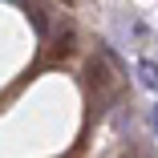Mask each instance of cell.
<instances>
[{
	"mask_svg": "<svg viewBox=\"0 0 158 158\" xmlns=\"http://www.w3.org/2000/svg\"><path fill=\"white\" fill-rule=\"evenodd\" d=\"M85 85L98 89L102 98H114V77H110V69H106V57H89V61H85Z\"/></svg>",
	"mask_w": 158,
	"mask_h": 158,
	"instance_id": "1",
	"label": "cell"
},
{
	"mask_svg": "<svg viewBox=\"0 0 158 158\" xmlns=\"http://www.w3.org/2000/svg\"><path fill=\"white\" fill-rule=\"evenodd\" d=\"M49 37H53V49H57V53H69L77 33H73V24H69V20H61V24H57V33H49Z\"/></svg>",
	"mask_w": 158,
	"mask_h": 158,
	"instance_id": "2",
	"label": "cell"
},
{
	"mask_svg": "<svg viewBox=\"0 0 158 158\" xmlns=\"http://www.w3.org/2000/svg\"><path fill=\"white\" fill-rule=\"evenodd\" d=\"M28 20H33V28H37V37H41V41H49V33H53V24H49V16H45V8H41V4H28Z\"/></svg>",
	"mask_w": 158,
	"mask_h": 158,
	"instance_id": "3",
	"label": "cell"
},
{
	"mask_svg": "<svg viewBox=\"0 0 158 158\" xmlns=\"http://www.w3.org/2000/svg\"><path fill=\"white\" fill-rule=\"evenodd\" d=\"M138 81H142L146 89H158V61H150V57L138 61Z\"/></svg>",
	"mask_w": 158,
	"mask_h": 158,
	"instance_id": "4",
	"label": "cell"
},
{
	"mask_svg": "<svg viewBox=\"0 0 158 158\" xmlns=\"http://www.w3.org/2000/svg\"><path fill=\"white\" fill-rule=\"evenodd\" d=\"M150 130H154V138H158V106H150Z\"/></svg>",
	"mask_w": 158,
	"mask_h": 158,
	"instance_id": "5",
	"label": "cell"
}]
</instances>
